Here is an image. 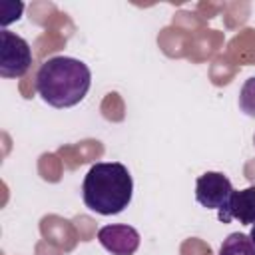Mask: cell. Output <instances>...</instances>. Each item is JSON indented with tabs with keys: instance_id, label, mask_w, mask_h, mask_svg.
Wrapping results in <instances>:
<instances>
[{
	"instance_id": "obj_7",
	"label": "cell",
	"mask_w": 255,
	"mask_h": 255,
	"mask_svg": "<svg viewBox=\"0 0 255 255\" xmlns=\"http://www.w3.org/2000/svg\"><path fill=\"white\" fill-rule=\"evenodd\" d=\"M219 255H255V245L245 233H231L223 239L219 247Z\"/></svg>"
},
{
	"instance_id": "obj_2",
	"label": "cell",
	"mask_w": 255,
	"mask_h": 255,
	"mask_svg": "<svg viewBox=\"0 0 255 255\" xmlns=\"http://www.w3.org/2000/svg\"><path fill=\"white\" fill-rule=\"evenodd\" d=\"M133 195V179L120 161L94 163L82 183V199L88 209L100 215L122 213Z\"/></svg>"
},
{
	"instance_id": "obj_1",
	"label": "cell",
	"mask_w": 255,
	"mask_h": 255,
	"mask_svg": "<svg viewBox=\"0 0 255 255\" xmlns=\"http://www.w3.org/2000/svg\"><path fill=\"white\" fill-rule=\"evenodd\" d=\"M92 86L90 68L70 56L48 58L36 74V92L52 108L64 110L80 104Z\"/></svg>"
},
{
	"instance_id": "obj_6",
	"label": "cell",
	"mask_w": 255,
	"mask_h": 255,
	"mask_svg": "<svg viewBox=\"0 0 255 255\" xmlns=\"http://www.w3.org/2000/svg\"><path fill=\"white\" fill-rule=\"evenodd\" d=\"M221 223H229L231 219H237L243 225L255 223V187H245L231 193L227 205L217 213Z\"/></svg>"
},
{
	"instance_id": "obj_3",
	"label": "cell",
	"mask_w": 255,
	"mask_h": 255,
	"mask_svg": "<svg viewBox=\"0 0 255 255\" xmlns=\"http://www.w3.org/2000/svg\"><path fill=\"white\" fill-rule=\"evenodd\" d=\"M32 66V50L30 44L10 32H0V76L2 78H22Z\"/></svg>"
},
{
	"instance_id": "obj_9",
	"label": "cell",
	"mask_w": 255,
	"mask_h": 255,
	"mask_svg": "<svg viewBox=\"0 0 255 255\" xmlns=\"http://www.w3.org/2000/svg\"><path fill=\"white\" fill-rule=\"evenodd\" d=\"M249 239H251V243L255 245V223L251 225V231H249Z\"/></svg>"
},
{
	"instance_id": "obj_5",
	"label": "cell",
	"mask_w": 255,
	"mask_h": 255,
	"mask_svg": "<svg viewBox=\"0 0 255 255\" xmlns=\"http://www.w3.org/2000/svg\"><path fill=\"white\" fill-rule=\"evenodd\" d=\"M98 241L112 255H133L139 249V233L131 225L114 223L98 229Z\"/></svg>"
},
{
	"instance_id": "obj_8",
	"label": "cell",
	"mask_w": 255,
	"mask_h": 255,
	"mask_svg": "<svg viewBox=\"0 0 255 255\" xmlns=\"http://www.w3.org/2000/svg\"><path fill=\"white\" fill-rule=\"evenodd\" d=\"M239 108L245 116L255 118V76L245 80L239 92Z\"/></svg>"
},
{
	"instance_id": "obj_4",
	"label": "cell",
	"mask_w": 255,
	"mask_h": 255,
	"mask_svg": "<svg viewBox=\"0 0 255 255\" xmlns=\"http://www.w3.org/2000/svg\"><path fill=\"white\" fill-rule=\"evenodd\" d=\"M233 193V185L221 171H205L195 181V199L205 209L221 211Z\"/></svg>"
},
{
	"instance_id": "obj_10",
	"label": "cell",
	"mask_w": 255,
	"mask_h": 255,
	"mask_svg": "<svg viewBox=\"0 0 255 255\" xmlns=\"http://www.w3.org/2000/svg\"><path fill=\"white\" fill-rule=\"evenodd\" d=\"M253 143H255V135H253Z\"/></svg>"
}]
</instances>
